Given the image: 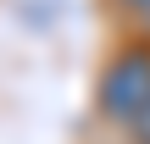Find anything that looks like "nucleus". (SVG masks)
I'll use <instances>...</instances> for the list:
<instances>
[{
  "label": "nucleus",
  "instance_id": "f257e3e1",
  "mask_svg": "<svg viewBox=\"0 0 150 144\" xmlns=\"http://www.w3.org/2000/svg\"><path fill=\"white\" fill-rule=\"evenodd\" d=\"M100 105H106V117H117L122 128L150 105V50L145 44L122 50V55L106 67V78H100Z\"/></svg>",
  "mask_w": 150,
  "mask_h": 144
},
{
  "label": "nucleus",
  "instance_id": "f03ea898",
  "mask_svg": "<svg viewBox=\"0 0 150 144\" xmlns=\"http://www.w3.org/2000/svg\"><path fill=\"white\" fill-rule=\"evenodd\" d=\"M128 139H134V144H150V105L134 117V122H128Z\"/></svg>",
  "mask_w": 150,
  "mask_h": 144
},
{
  "label": "nucleus",
  "instance_id": "7ed1b4c3",
  "mask_svg": "<svg viewBox=\"0 0 150 144\" xmlns=\"http://www.w3.org/2000/svg\"><path fill=\"white\" fill-rule=\"evenodd\" d=\"M122 6H128L134 22H145V28H150V0H122Z\"/></svg>",
  "mask_w": 150,
  "mask_h": 144
}]
</instances>
